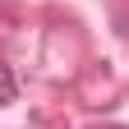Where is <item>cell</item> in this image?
<instances>
[{
	"mask_svg": "<svg viewBox=\"0 0 129 129\" xmlns=\"http://www.w3.org/2000/svg\"><path fill=\"white\" fill-rule=\"evenodd\" d=\"M14 97V74H9V64H0V102H9Z\"/></svg>",
	"mask_w": 129,
	"mask_h": 129,
	"instance_id": "cell-1",
	"label": "cell"
},
{
	"mask_svg": "<svg viewBox=\"0 0 129 129\" xmlns=\"http://www.w3.org/2000/svg\"><path fill=\"white\" fill-rule=\"evenodd\" d=\"M88 129H124V124H88Z\"/></svg>",
	"mask_w": 129,
	"mask_h": 129,
	"instance_id": "cell-2",
	"label": "cell"
}]
</instances>
